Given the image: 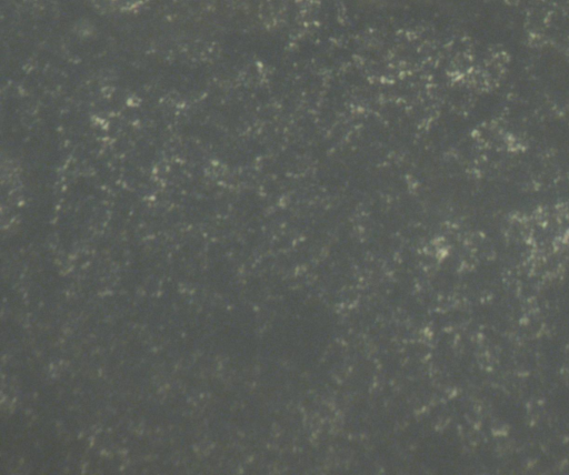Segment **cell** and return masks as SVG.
<instances>
[{
  "label": "cell",
  "instance_id": "obj_1",
  "mask_svg": "<svg viewBox=\"0 0 569 475\" xmlns=\"http://www.w3.org/2000/svg\"><path fill=\"white\" fill-rule=\"evenodd\" d=\"M98 1V0H96ZM144 1L148 0H99L100 4H107V7L112 9H122L128 10L132 8H138L141 6Z\"/></svg>",
  "mask_w": 569,
  "mask_h": 475
}]
</instances>
